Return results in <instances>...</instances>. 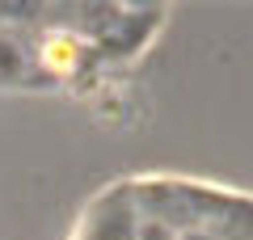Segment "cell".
Masks as SVG:
<instances>
[{
	"mask_svg": "<svg viewBox=\"0 0 253 240\" xmlns=\"http://www.w3.org/2000/svg\"><path fill=\"white\" fill-rule=\"evenodd\" d=\"M181 240H211V236H199V232H190V236H181Z\"/></svg>",
	"mask_w": 253,
	"mask_h": 240,
	"instance_id": "cell-1",
	"label": "cell"
}]
</instances>
